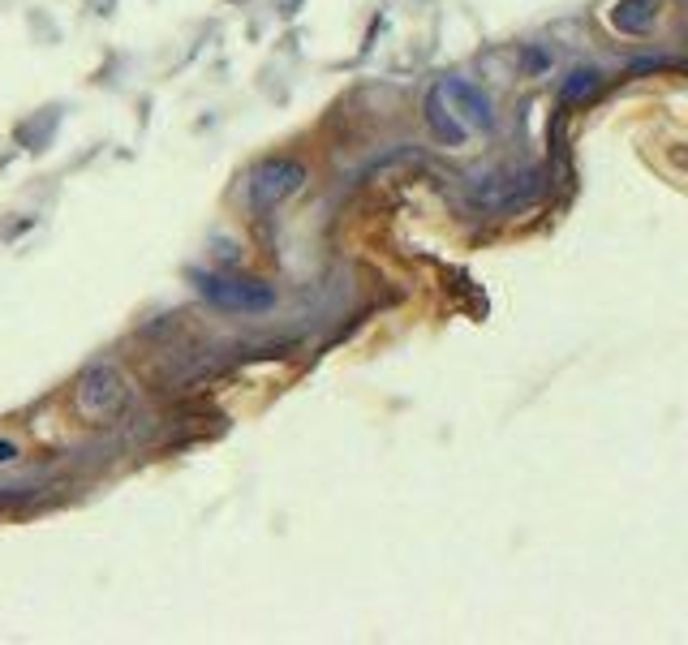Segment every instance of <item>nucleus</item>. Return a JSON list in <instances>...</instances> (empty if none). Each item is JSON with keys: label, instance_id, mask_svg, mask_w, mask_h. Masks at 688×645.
<instances>
[{"label": "nucleus", "instance_id": "obj_5", "mask_svg": "<svg viewBox=\"0 0 688 645\" xmlns=\"http://www.w3.org/2000/svg\"><path fill=\"white\" fill-rule=\"evenodd\" d=\"M654 13H658V0H620L611 9V26L615 31H628V35H641L654 26Z\"/></svg>", "mask_w": 688, "mask_h": 645}, {"label": "nucleus", "instance_id": "obj_2", "mask_svg": "<svg viewBox=\"0 0 688 645\" xmlns=\"http://www.w3.org/2000/svg\"><path fill=\"white\" fill-rule=\"evenodd\" d=\"M198 293H203L211 306H220L228 314H258L267 310L276 293H271V284L263 280H241V276H215V271H198L194 276Z\"/></svg>", "mask_w": 688, "mask_h": 645}, {"label": "nucleus", "instance_id": "obj_1", "mask_svg": "<svg viewBox=\"0 0 688 645\" xmlns=\"http://www.w3.org/2000/svg\"><path fill=\"white\" fill-rule=\"evenodd\" d=\"M426 117H430V125H435V134L443 142H461L469 129L491 125V99H486L478 86H469L461 78H448L443 86L430 91Z\"/></svg>", "mask_w": 688, "mask_h": 645}, {"label": "nucleus", "instance_id": "obj_6", "mask_svg": "<svg viewBox=\"0 0 688 645\" xmlns=\"http://www.w3.org/2000/svg\"><path fill=\"white\" fill-rule=\"evenodd\" d=\"M577 82H568V99H577V95H590L594 86H598V74L594 69H581V74H572Z\"/></svg>", "mask_w": 688, "mask_h": 645}, {"label": "nucleus", "instance_id": "obj_3", "mask_svg": "<svg viewBox=\"0 0 688 645\" xmlns=\"http://www.w3.org/2000/svg\"><path fill=\"white\" fill-rule=\"evenodd\" d=\"M301 185H306V168L297 160H263L250 181V203L258 211H271V207H280L284 198H293Z\"/></svg>", "mask_w": 688, "mask_h": 645}, {"label": "nucleus", "instance_id": "obj_4", "mask_svg": "<svg viewBox=\"0 0 688 645\" xmlns=\"http://www.w3.org/2000/svg\"><path fill=\"white\" fill-rule=\"evenodd\" d=\"M117 400H121V387H117V375L112 370H91L82 383V409H91V413H108V409H117Z\"/></svg>", "mask_w": 688, "mask_h": 645}, {"label": "nucleus", "instance_id": "obj_7", "mask_svg": "<svg viewBox=\"0 0 688 645\" xmlns=\"http://www.w3.org/2000/svg\"><path fill=\"white\" fill-rule=\"evenodd\" d=\"M13 456H18V448H13L9 439H0V465H5V461H13Z\"/></svg>", "mask_w": 688, "mask_h": 645}]
</instances>
